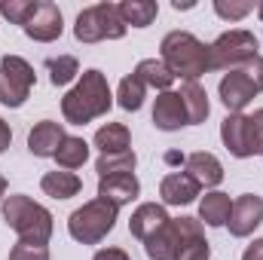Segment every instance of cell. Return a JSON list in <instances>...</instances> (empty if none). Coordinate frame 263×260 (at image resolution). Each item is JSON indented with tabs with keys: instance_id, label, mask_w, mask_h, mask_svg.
Returning a JSON list of instances; mask_svg holds the SVG:
<instances>
[{
	"instance_id": "6da1fadb",
	"label": "cell",
	"mask_w": 263,
	"mask_h": 260,
	"mask_svg": "<svg viewBox=\"0 0 263 260\" xmlns=\"http://www.w3.org/2000/svg\"><path fill=\"white\" fill-rule=\"evenodd\" d=\"M114 104V95H110V86H107V77L101 70H83L80 83L62 98V114L70 126H86L98 117H104Z\"/></svg>"
},
{
	"instance_id": "7a4b0ae2",
	"label": "cell",
	"mask_w": 263,
	"mask_h": 260,
	"mask_svg": "<svg viewBox=\"0 0 263 260\" xmlns=\"http://www.w3.org/2000/svg\"><path fill=\"white\" fill-rule=\"evenodd\" d=\"M162 49V65L168 67L175 77H184V80H196L202 73L211 70V49L193 37L190 31H172L162 37L159 43Z\"/></svg>"
},
{
	"instance_id": "3957f363",
	"label": "cell",
	"mask_w": 263,
	"mask_h": 260,
	"mask_svg": "<svg viewBox=\"0 0 263 260\" xmlns=\"http://www.w3.org/2000/svg\"><path fill=\"white\" fill-rule=\"evenodd\" d=\"M3 220L9 224V230H15L18 242L46 245L52 239V214L40 202H34L22 193L3 199Z\"/></svg>"
},
{
	"instance_id": "277c9868",
	"label": "cell",
	"mask_w": 263,
	"mask_h": 260,
	"mask_svg": "<svg viewBox=\"0 0 263 260\" xmlns=\"http://www.w3.org/2000/svg\"><path fill=\"white\" fill-rule=\"evenodd\" d=\"M117 214H120V208L114 202L92 199L67 217V233H70V239H77L83 245H98L117 227Z\"/></svg>"
},
{
	"instance_id": "5b68a950",
	"label": "cell",
	"mask_w": 263,
	"mask_h": 260,
	"mask_svg": "<svg viewBox=\"0 0 263 260\" xmlns=\"http://www.w3.org/2000/svg\"><path fill=\"white\" fill-rule=\"evenodd\" d=\"M217 92H220V101L230 114H242L251 104V98L263 92V55L245 62L242 67H236L230 73H223Z\"/></svg>"
},
{
	"instance_id": "8992f818",
	"label": "cell",
	"mask_w": 263,
	"mask_h": 260,
	"mask_svg": "<svg viewBox=\"0 0 263 260\" xmlns=\"http://www.w3.org/2000/svg\"><path fill=\"white\" fill-rule=\"evenodd\" d=\"M73 37L80 43H101V40H120V37H126V22L120 15V3L86 6L77 15Z\"/></svg>"
},
{
	"instance_id": "52a82bcc",
	"label": "cell",
	"mask_w": 263,
	"mask_h": 260,
	"mask_svg": "<svg viewBox=\"0 0 263 260\" xmlns=\"http://www.w3.org/2000/svg\"><path fill=\"white\" fill-rule=\"evenodd\" d=\"M193 233H202V220H196V217H168L153 236L144 239V251H147L150 260H175L181 245Z\"/></svg>"
},
{
	"instance_id": "ba28073f",
	"label": "cell",
	"mask_w": 263,
	"mask_h": 260,
	"mask_svg": "<svg viewBox=\"0 0 263 260\" xmlns=\"http://www.w3.org/2000/svg\"><path fill=\"white\" fill-rule=\"evenodd\" d=\"M211 70H236L245 62L257 59V37L245 28H236V31H227L220 34L211 46Z\"/></svg>"
},
{
	"instance_id": "9c48e42d",
	"label": "cell",
	"mask_w": 263,
	"mask_h": 260,
	"mask_svg": "<svg viewBox=\"0 0 263 260\" xmlns=\"http://www.w3.org/2000/svg\"><path fill=\"white\" fill-rule=\"evenodd\" d=\"M37 83L34 67L22 55H3L0 59V104L6 107H22Z\"/></svg>"
},
{
	"instance_id": "30bf717a",
	"label": "cell",
	"mask_w": 263,
	"mask_h": 260,
	"mask_svg": "<svg viewBox=\"0 0 263 260\" xmlns=\"http://www.w3.org/2000/svg\"><path fill=\"white\" fill-rule=\"evenodd\" d=\"M62 9L55 6V3H49V0H37L34 3V12H31V18L22 25V31L31 37V40H37V43H52V40H59L62 37Z\"/></svg>"
},
{
	"instance_id": "8fae6325",
	"label": "cell",
	"mask_w": 263,
	"mask_h": 260,
	"mask_svg": "<svg viewBox=\"0 0 263 260\" xmlns=\"http://www.w3.org/2000/svg\"><path fill=\"white\" fill-rule=\"evenodd\" d=\"M260 224H263V199L260 196L245 193V196H239V199H233V211H230L227 227H230V233L236 239L251 236Z\"/></svg>"
},
{
	"instance_id": "7c38bea8",
	"label": "cell",
	"mask_w": 263,
	"mask_h": 260,
	"mask_svg": "<svg viewBox=\"0 0 263 260\" xmlns=\"http://www.w3.org/2000/svg\"><path fill=\"white\" fill-rule=\"evenodd\" d=\"M153 126L162 132H178L181 126H187V107L181 101V92H159L153 104Z\"/></svg>"
},
{
	"instance_id": "4fadbf2b",
	"label": "cell",
	"mask_w": 263,
	"mask_h": 260,
	"mask_svg": "<svg viewBox=\"0 0 263 260\" xmlns=\"http://www.w3.org/2000/svg\"><path fill=\"white\" fill-rule=\"evenodd\" d=\"M138 193H141V184H138L135 172L98 178V199H107V202H114L117 208H120V205H129L132 199H138Z\"/></svg>"
},
{
	"instance_id": "5bb4252c",
	"label": "cell",
	"mask_w": 263,
	"mask_h": 260,
	"mask_svg": "<svg viewBox=\"0 0 263 260\" xmlns=\"http://www.w3.org/2000/svg\"><path fill=\"white\" fill-rule=\"evenodd\" d=\"M199 190H202V187H199L187 172H172V175H165L162 184H159V196H162L165 205H190L199 196Z\"/></svg>"
},
{
	"instance_id": "9a60e30c",
	"label": "cell",
	"mask_w": 263,
	"mask_h": 260,
	"mask_svg": "<svg viewBox=\"0 0 263 260\" xmlns=\"http://www.w3.org/2000/svg\"><path fill=\"white\" fill-rule=\"evenodd\" d=\"M65 138L67 135H65V129H62V123L43 120V123H37V126L31 129V135H28V150H31L34 156H55Z\"/></svg>"
},
{
	"instance_id": "2e32d148",
	"label": "cell",
	"mask_w": 263,
	"mask_h": 260,
	"mask_svg": "<svg viewBox=\"0 0 263 260\" xmlns=\"http://www.w3.org/2000/svg\"><path fill=\"white\" fill-rule=\"evenodd\" d=\"M187 175L196 181L199 187H217L223 181V165H220V159L214 153L199 150V153L187 156Z\"/></svg>"
},
{
	"instance_id": "e0dca14e",
	"label": "cell",
	"mask_w": 263,
	"mask_h": 260,
	"mask_svg": "<svg viewBox=\"0 0 263 260\" xmlns=\"http://www.w3.org/2000/svg\"><path fill=\"white\" fill-rule=\"evenodd\" d=\"M168 220V214H165V208L162 205H156V202H144V205H138L135 211H132V220H129V233L135 239H147V236H153L162 224Z\"/></svg>"
},
{
	"instance_id": "ac0fdd59",
	"label": "cell",
	"mask_w": 263,
	"mask_h": 260,
	"mask_svg": "<svg viewBox=\"0 0 263 260\" xmlns=\"http://www.w3.org/2000/svg\"><path fill=\"white\" fill-rule=\"evenodd\" d=\"M230 211H233V199L227 193H220V190L205 193L202 202H199V220H205L208 227H227Z\"/></svg>"
},
{
	"instance_id": "d6986e66",
	"label": "cell",
	"mask_w": 263,
	"mask_h": 260,
	"mask_svg": "<svg viewBox=\"0 0 263 260\" xmlns=\"http://www.w3.org/2000/svg\"><path fill=\"white\" fill-rule=\"evenodd\" d=\"M181 101H184V107H187V126L205 123V117H208L211 104H208L205 89L199 86L196 80H187V83L181 86Z\"/></svg>"
},
{
	"instance_id": "ffe728a7",
	"label": "cell",
	"mask_w": 263,
	"mask_h": 260,
	"mask_svg": "<svg viewBox=\"0 0 263 260\" xmlns=\"http://www.w3.org/2000/svg\"><path fill=\"white\" fill-rule=\"evenodd\" d=\"M220 138L227 144V150L236 159H248V144H245V114H230L220 123Z\"/></svg>"
},
{
	"instance_id": "44dd1931",
	"label": "cell",
	"mask_w": 263,
	"mask_h": 260,
	"mask_svg": "<svg viewBox=\"0 0 263 260\" xmlns=\"http://www.w3.org/2000/svg\"><path fill=\"white\" fill-rule=\"evenodd\" d=\"M129 144H132V132L123 123H107V126H101L95 132V147L101 153H126V150H132Z\"/></svg>"
},
{
	"instance_id": "7402d4cb",
	"label": "cell",
	"mask_w": 263,
	"mask_h": 260,
	"mask_svg": "<svg viewBox=\"0 0 263 260\" xmlns=\"http://www.w3.org/2000/svg\"><path fill=\"white\" fill-rule=\"evenodd\" d=\"M80 187H83V181L73 172H46L40 181V190L52 199H70L80 193Z\"/></svg>"
},
{
	"instance_id": "603a6c76",
	"label": "cell",
	"mask_w": 263,
	"mask_h": 260,
	"mask_svg": "<svg viewBox=\"0 0 263 260\" xmlns=\"http://www.w3.org/2000/svg\"><path fill=\"white\" fill-rule=\"evenodd\" d=\"M135 77H138L144 86H153V89H159V92H168V86L175 83V73L162 65V59H144V62H138Z\"/></svg>"
},
{
	"instance_id": "cb8c5ba5",
	"label": "cell",
	"mask_w": 263,
	"mask_h": 260,
	"mask_svg": "<svg viewBox=\"0 0 263 260\" xmlns=\"http://www.w3.org/2000/svg\"><path fill=\"white\" fill-rule=\"evenodd\" d=\"M156 12H159V3H153V0H123L120 3V15H123L126 28L129 25L132 28H150Z\"/></svg>"
},
{
	"instance_id": "d4e9b609",
	"label": "cell",
	"mask_w": 263,
	"mask_h": 260,
	"mask_svg": "<svg viewBox=\"0 0 263 260\" xmlns=\"http://www.w3.org/2000/svg\"><path fill=\"white\" fill-rule=\"evenodd\" d=\"M65 172L70 169H80L86 159H89V144L83 141V138H73V135H67L65 141H62V147H59V153L52 156Z\"/></svg>"
},
{
	"instance_id": "484cf974",
	"label": "cell",
	"mask_w": 263,
	"mask_h": 260,
	"mask_svg": "<svg viewBox=\"0 0 263 260\" xmlns=\"http://www.w3.org/2000/svg\"><path fill=\"white\" fill-rule=\"evenodd\" d=\"M135 153L126 150V153H101L98 159H95V172H98V178H110V175H129L135 172Z\"/></svg>"
},
{
	"instance_id": "4316f807",
	"label": "cell",
	"mask_w": 263,
	"mask_h": 260,
	"mask_svg": "<svg viewBox=\"0 0 263 260\" xmlns=\"http://www.w3.org/2000/svg\"><path fill=\"white\" fill-rule=\"evenodd\" d=\"M144 92H147V86L129 73V77H123L120 80V92H117V101H120V107L123 110H141V104H144Z\"/></svg>"
},
{
	"instance_id": "83f0119b",
	"label": "cell",
	"mask_w": 263,
	"mask_h": 260,
	"mask_svg": "<svg viewBox=\"0 0 263 260\" xmlns=\"http://www.w3.org/2000/svg\"><path fill=\"white\" fill-rule=\"evenodd\" d=\"M46 70H49L52 86H67V83L80 73V65H77L73 55H59V59H49V62H46Z\"/></svg>"
},
{
	"instance_id": "f1b7e54d",
	"label": "cell",
	"mask_w": 263,
	"mask_h": 260,
	"mask_svg": "<svg viewBox=\"0 0 263 260\" xmlns=\"http://www.w3.org/2000/svg\"><path fill=\"white\" fill-rule=\"evenodd\" d=\"M245 144H248V156L263 153V107L245 117Z\"/></svg>"
},
{
	"instance_id": "f546056e",
	"label": "cell",
	"mask_w": 263,
	"mask_h": 260,
	"mask_svg": "<svg viewBox=\"0 0 263 260\" xmlns=\"http://www.w3.org/2000/svg\"><path fill=\"white\" fill-rule=\"evenodd\" d=\"M34 3L37 0H9V3H0V15H6L12 25H25L34 12Z\"/></svg>"
},
{
	"instance_id": "4dcf8cb0",
	"label": "cell",
	"mask_w": 263,
	"mask_h": 260,
	"mask_svg": "<svg viewBox=\"0 0 263 260\" xmlns=\"http://www.w3.org/2000/svg\"><path fill=\"white\" fill-rule=\"evenodd\" d=\"M251 9H254V3H227V0H214V12H217L220 18H227V22H239V18H245Z\"/></svg>"
},
{
	"instance_id": "1f68e13d",
	"label": "cell",
	"mask_w": 263,
	"mask_h": 260,
	"mask_svg": "<svg viewBox=\"0 0 263 260\" xmlns=\"http://www.w3.org/2000/svg\"><path fill=\"white\" fill-rule=\"evenodd\" d=\"M9 260H49V248L46 245H31V242H18L9 251Z\"/></svg>"
},
{
	"instance_id": "d6a6232c",
	"label": "cell",
	"mask_w": 263,
	"mask_h": 260,
	"mask_svg": "<svg viewBox=\"0 0 263 260\" xmlns=\"http://www.w3.org/2000/svg\"><path fill=\"white\" fill-rule=\"evenodd\" d=\"M92 260H132L123 248H101V251H95V257Z\"/></svg>"
},
{
	"instance_id": "836d02e7",
	"label": "cell",
	"mask_w": 263,
	"mask_h": 260,
	"mask_svg": "<svg viewBox=\"0 0 263 260\" xmlns=\"http://www.w3.org/2000/svg\"><path fill=\"white\" fill-rule=\"evenodd\" d=\"M242 260H263V239H254V242L245 248Z\"/></svg>"
},
{
	"instance_id": "e575fe53",
	"label": "cell",
	"mask_w": 263,
	"mask_h": 260,
	"mask_svg": "<svg viewBox=\"0 0 263 260\" xmlns=\"http://www.w3.org/2000/svg\"><path fill=\"white\" fill-rule=\"evenodd\" d=\"M9 141H12V132H9V126H6V123L0 120V153H3L6 147H9Z\"/></svg>"
},
{
	"instance_id": "d590c367",
	"label": "cell",
	"mask_w": 263,
	"mask_h": 260,
	"mask_svg": "<svg viewBox=\"0 0 263 260\" xmlns=\"http://www.w3.org/2000/svg\"><path fill=\"white\" fill-rule=\"evenodd\" d=\"M172 6H175V9H193V3H181V0H175Z\"/></svg>"
},
{
	"instance_id": "8d00e7d4",
	"label": "cell",
	"mask_w": 263,
	"mask_h": 260,
	"mask_svg": "<svg viewBox=\"0 0 263 260\" xmlns=\"http://www.w3.org/2000/svg\"><path fill=\"white\" fill-rule=\"evenodd\" d=\"M0 199H6V178L0 175Z\"/></svg>"
},
{
	"instance_id": "74e56055",
	"label": "cell",
	"mask_w": 263,
	"mask_h": 260,
	"mask_svg": "<svg viewBox=\"0 0 263 260\" xmlns=\"http://www.w3.org/2000/svg\"><path fill=\"white\" fill-rule=\"evenodd\" d=\"M257 15H260V18H263V3H260V6H257Z\"/></svg>"
}]
</instances>
